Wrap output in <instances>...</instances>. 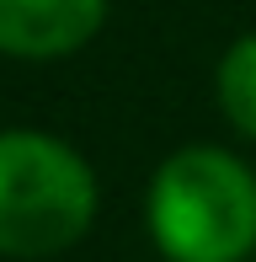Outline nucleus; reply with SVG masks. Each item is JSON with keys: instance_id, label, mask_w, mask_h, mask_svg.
<instances>
[{"instance_id": "obj_2", "label": "nucleus", "mask_w": 256, "mask_h": 262, "mask_svg": "<svg viewBox=\"0 0 256 262\" xmlns=\"http://www.w3.org/2000/svg\"><path fill=\"white\" fill-rule=\"evenodd\" d=\"M101 187L91 161L48 128H0V257L48 262L96 225Z\"/></svg>"}, {"instance_id": "obj_1", "label": "nucleus", "mask_w": 256, "mask_h": 262, "mask_svg": "<svg viewBox=\"0 0 256 262\" xmlns=\"http://www.w3.org/2000/svg\"><path fill=\"white\" fill-rule=\"evenodd\" d=\"M144 230L166 262H246L256 252V171L224 145H182L144 187Z\"/></svg>"}, {"instance_id": "obj_4", "label": "nucleus", "mask_w": 256, "mask_h": 262, "mask_svg": "<svg viewBox=\"0 0 256 262\" xmlns=\"http://www.w3.org/2000/svg\"><path fill=\"white\" fill-rule=\"evenodd\" d=\"M214 97H219V113H224V123L256 145V32L235 38L224 54H219Z\"/></svg>"}, {"instance_id": "obj_3", "label": "nucleus", "mask_w": 256, "mask_h": 262, "mask_svg": "<svg viewBox=\"0 0 256 262\" xmlns=\"http://www.w3.org/2000/svg\"><path fill=\"white\" fill-rule=\"evenodd\" d=\"M107 21V0H0V59L54 64L80 54Z\"/></svg>"}]
</instances>
